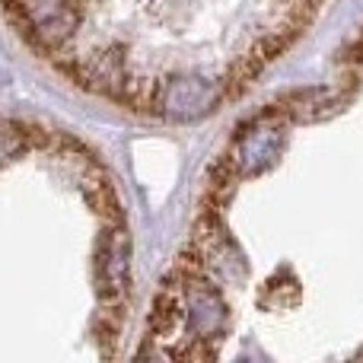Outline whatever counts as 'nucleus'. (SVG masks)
Instances as JSON below:
<instances>
[{
	"label": "nucleus",
	"mask_w": 363,
	"mask_h": 363,
	"mask_svg": "<svg viewBox=\"0 0 363 363\" xmlns=\"http://www.w3.org/2000/svg\"><path fill=\"white\" fill-rule=\"evenodd\" d=\"M83 194H86L89 207H93V211L99 213L108 226H121L125 213H121L118 194H115V188L102 179V172H99V176H86V182H83Z\"/></svg>",
	"instance_id": "obj_1"
}]
</instances>
